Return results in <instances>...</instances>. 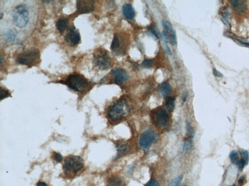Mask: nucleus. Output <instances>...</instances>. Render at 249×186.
<instances>
[{"label":"nucleus","instance_id":"1","mask_svg":"<svg viewBox=\"0 0 249 186\" xmlns=\"http://www.w3.org/2000/svg\"><path fill=\"white\" fill-rule=\"evenodd\" d=\"M84 168V162L81 157L76 156H68L65 159L63 165L64 173L66 175H77Z\"/></svg>","mask_w":249,"mask_h":186},{"label":"nucleus","instance_id":"2","mask_svg":"<svg viewBox=\"0 0 249 186\" xmlns=\"http://www.w3.org/2000/svg\"><path fill=\"white\" fill-rule=\"evenodd\" d=\"M64 84L72 90L76 92H83L87 88L88 81L82 75L74 73L69 75Z\"/></svg>","mask_w":249,"mask_h":186},{"label":"nucleus","instance_id":"3","mask_svg":"<svg viewBox=\"0 0 249 186\" xmlns=\"http://www.w3.org/2000/svg\"><path fill=\"white\" fill-rule=\"evenodd\" d=\"M13 21L16 26L23 28L29 21V11L25 4H21L15 8L12 12Z\"/></svg>","mask_w":249,"mask_h":186},{"label":"nucleus","instance_id":"4","mask_svg":"<svg viewBox=\"0 0 249 186\" xmlns=\"http://www.w3.org/2000/svg\"><path fill=\"white\" fill-rule=\"evenodd\" d=\"M94 65L101 70H106L111 67V60L108 52L103 49H97L93 53Z\"/></svg>","mask_w":249,"mask_h":186},{"label":"nucleus","instance_id":"5","mask_svg":"<svg viewBox=\"0 0 249 186\" xmlns=\"http://www.w3.org/2000/svg\"><path fill=\"white\" fill-rule=\"evenodd\" d=\"M129 112V108L126 100L122 99L118 100L109 109L108 116L112 120H118L122 118Z\"/></svg>","mask_w":249,"mask_h":186},{"label":"nucleus","instance_id":"6","mask_svg":"<svg viewBox=\"0 0 249 186\" xmlns=\"http://www.w3.org/2000/svg\"><path fill=\"white\" fill-rule=\"evenodd\" d=\"M40 56V53L38 50L30 49L19 54L16 58V62L19 64L32 66L38 62Z\"/></svg>","mask_w":249,"mask_h":186},{"label":"nucleus","instance_id":"7","mask_svg":"<svg viewBox=\"0 0 249 186\" xmlns=\"http://www.w3.org/2000/svg\"><path fill=\"white\" fill-rule=\"evenodd\" d=\"M111 49L117 54H123L126 49V43L120 35L115 34L112 40Z\"/></svg>","mask_w":249,"mask_h":186},{"label":"nucleus","instance_id":"8","mask_svg":"<svg viewBox=\"0 0 249 186\" xmlns=\"http://www.w3.org/2000/svg\"><path fill=\"white\" fill-rule=\"evenodd\" d=\"M155 138L156 136L153 131L147 130L142 134L140 138V145L143 149H147L154 141Z\"/></svg>","mask_w":249,"mask_h":186},{"label":"nucleus","instance_id":"9","mask_svg":"<svg viewBox=\"0 0 249 186\" xmlns=\"http://www.w3.org/2000/svg\"><path fill=\"white\" fill-rule=\"evenodd\" d=\"M94 1L92 0H82L76 1L77 12L79 14H87L94 11Z\"/></svg>","mask_w":249,"mask_h":186},{"label":"nucleus","instance_id":"10","mask_svg":"<svg viewBox=\"0 0 249 186\" xmlns=\"http://www.w3.org/2000/svg\"><path fill=\"white\" fill-rule=\"evenodd\" d=\"M65 40L72 46L78 45L80 42V33L75 26H72L65 36Z\"/></svg>","mask_w":249,"mask_h":186},{"label":"nucleus","instance_id":"11","mask_svg":"<svg viewBox=\"0 0 249 186\" xmlns=\"http://www.w3.org/2000/svg\"><path fill=\"white\" fill-rule=\"evenodd\" d=\"M163 26L164 33L167 36V39L169 40L172 45H175L177 43L176 34L170 22L167 21H163Z\"/></svg>","mask_w":249,"mask_h":186},{"label":"nucleus","instance_id":"12","mask_svg":"<svg viewBox=\"0 0 249 186\" xmlns=\"http://www.w3.org/2000/svg\"><path fill=\"white\" fill-rule=\"evenodd\" d=\"M115 82L118 84H123L128 80L129 75L126 70L123 68H116L111 71Z\"/></svg>","mask_w":249,"mask_h":186},{"label":"nucleus","instance_id":"13","mask_svg":"<svg viewBox=\"0 0 249 186\" xmlns=\"http://www.w3.org/2000/svg\"><path fill=\"white\" fill-rule=\"evenodd\" d=\"M156 123L161 127H165L167 124L169 120L168 114L166 110L160 109L156 113L155 117Z\"/></svg>","mask_w":249,"mask_h":186},{"label":"nucleus","instance_id":"14","mask_svg":"<svg viewBox=\"0 0 249 186\" xmlns=\"http://www.w3.org/2000/svg\"><path fill=\"white\" fill-rule=\"evenodd\" d=\"M231 4L234 10L239 14H242L246 10L247 4L245 1L239 0L231 1Z\"/></svg>","mask_w":249,"mask_h":186},{"label":"nucleus","instance_id":"15","mask_svg":"<svg viewBox=\"0 0 249 186\" xmlns=\"http://www.w3.org/2000/svg\"><path fill=\"white\" fill-rule=\"evenodd\" d=\"M158 91L161 96L167 97L171 93V86L168 82H164L159 85L158 88Z\"/></svg>","mask_w":249,"mask_h":186},{"label":"nucleus","instance_id":"16","mask_svg":"<svg viewBox=\"0 0 249 186\" xmlns=\"http://www.w3.org/2000/svg\"><path fill=\"white\" fill-rule=\"evenodd\" d=\"M122 12L124 16L129 19H132L135 16V11L132 4H125L122 7Z\"/></svg>","mask_w":249,"mask_h":186},{"label":"nucleus","instance_id":"17","mask_svg":"<svg viewBox=\"0 0 249 186\" xmlns=\"http://www.w3.org/2000/svg\"><path fill=\"white\" fill-rule=\"evenodd\" d=\"M107 186H125L123 180L117 176H112L108 179Z\"/></svg>","mask_w":249,"mask_h":186},{"label":"nucleus","instance_id":"18","mask_svg":"<svg viewBox=\"0 0 249 186\" xmlns=\"http://www.w3.org/2000/svg\"><path fill=\"white\" fill-rule=\"evenodd\" d=\"M68 23V19H67L64 18L60 19L57 21V24H56L57 29L58 30V31L61 33H62L67 28Z\"/></svg>","mask_w":249,"mask_h":186},{"label":"nucleus","instance_id":"19","mask_svg":"<svg viewBox=\"0 0 249 186\" xmlns=\"http://www.w3.org/2000/svg\"><path fill=\"white\" fill-rule=\"evenodd\" d=\"M17 35V32L16 30H9L4 35V39L7 42H10L15 40Z\"/></svg>","mask_w":249,"mask_h":186},{"label":"nucleus","instance_id":"20","mask_svg":"<svg viewBox=\"0 0 249 186\" xmlns=\"http://www.w3.org/2000/svg\"><path fill=\"white\" fill-rule=\"evenodd\" d=\"M193 147V141L192 139L188 138L187 140H185L184 142L182 151L185 153H187L192 149Z\"/></svg>","mask_w":249,"mask_h":186},{"label":"nucleus","instance_id":"21","mask_svg":"<svg viewBox=\"0 0 249 186\" xmlns=\"http://www.w3.org/2000/svg\"><path fill=\"white\" fill-rule=\"evenodd\" d=\"M175 104V97L171 96V97L168 98L165 103V106H166L167 109L170 112L172 111L174 108Z\"/></svg>","mask_w":249,"mask_h":186},{"label":"nucleus","instance_id":"22","mask_svg":"<svg viewBox=\"0 0 249 186\" xmlns=\"http://www.w3.org/2000/svg\"><path fill=\"white\" fill-rule=\"evenodd\" d=\"M186 131L187 135L189 139H192L193 138L195 135V130H194L192 126H191V124L189 122H186Z\"/></svg>","mask_w":249,"mask_h":186},{"label":"nucleus","instance_id":"23","mask_svg":"<svg viewBox=\"0 0 249 186\" xmlns=\"http://www.w3.org/2000/svg\"><path fill=\"white\" fill-rule=\"evenodd\" d=\"M221 16L222 20L223 22L226 24H228L229 21V12L227 8H225L221 11Z\"/></svg>","mask_w":249,"mask_h":186},{"label":"nucleus","instance_id":"24","mask_svg":"<svg viewBox=\"0 0 249 186\" xmlns=\"http://www.w3.org/2000/svg\"><path fill=\"white\" fill-rule=\"evenodd\" d=\"M240 155H241V160L245 163L246 165L248 164L249 161V153L248 151L245 150H240Z\"/></svg>","mask_w":249,"mask_h":186},{"label":"nucleus","instance_id":"25","mask_svg":"<svg viewBox=\"0 0 249 186\" xmlns=\"http://www.w3.org/2000/svg\"><path fill=\"white\" fill-rule=\"evenodd\" d=\"M161 36L162 39V41H163V46H164L165 50L167 52L168 54L171 55V52L170 49L168 46L167 36H165V33H162Z\"/></svg>","mask_w":249,"mask_h":186},{"label":"nucleus","instance_id":"26","mask_svg":"<svg viewBox=\"0 0 249 186\" xmlns=\"http://www.w3.org/2000/svg\"><path fill=\"white\" fill-rule=\"evenodd\" d=\"M229 158L233 163L236 164L237 162L239 161L238 152L236 150L231 152L229 155Z\"/></svg>","mask_w":249,"mask_h":186},{"label":"nucleus","instance_id":"27","mask_svg":"<svg viewBox=\"0 0 249 186\" xmlns=\"http://www.w3.org/2000/svg\"><path fill=\"white\" fill-rule=\"evenodd\" d=\"M182 179H183V176H179L178 177H176L174 179L172 180L170 182V184H169V186H180Z\"/></svg>","mask_w":249,"mask_h":186},{"label":"nucleus","instance_id":"28","mask_svg":"<svg viewBox=\"0 0 249 186\" xmlns=\"http://www.w3.org/2000/svg\"><path fill=\"white\" fill-rule=\"evenodd\" d=\"M154 61L153 60L150 59H145L143 62H142V66L145 68L150 69L153 67V66Z\"/></svg>","mask_w":249,"mask_h":186},{"label":"nucleus","instance_id":"29","mask_svg":"<svg viewBox=\"0 0 249 186\" xmlns=\"http://www.w3.org/2000/svg\"><path fill=\"white\" fill-rule=\"evenodd\" d=\"M0 97L1 100H3V99L7 98L8 96H10V93L8 90H6L5 89L1 87V92H0Z\"/></svg>","mask_w":249,"mask_h":186},{"label":"nucleus","instance_id":"30","mask_svg":"<svg viewBox=\"0 0 249 186\" xmlns=\"http://www.w3.org/2000/svg\"><path fill=\"white\" fill-rule=\"evenodd\" d=\"M149 32L157 39L159 38V32L157 31V30L156 29V27L154 26H151L150 27L149 29Z\"/></svg>","mask_w":249,"mask_h":186},{"label":"nucleus","instance_id":"31","mask_svg":"<svg viewBox=\"0 0 249 186\" xmlns=\"http://www.w3.org/2000/svg\"><path fill=\"white\" fill-rule=\"evenodd\" d=\"M117 148L118 151L119 152V154L121 155L126 151L128 149V146L126 144H125L123 145H119Z\"/></svg>","mask_w":249,"mask_h":186},{"label":"nucleus","instance_id":"32","mask_svg":"<svg viewBox=\"0 0 249 186\" xmlns=\"http://www.w3.org/2000/svg\"><path fill=\"white\" fill-rule=\"evenodd\" d=\"M53 159L57 162H61L62 160V156L60 153L55 152L53 155Z\"/></svg>","mask_w":249,"mask_h":186},{"label":"nucleus","instance_id":"33","mask_svg":"<svg viewBox=\"0 0 249 186\" xmlns=\"http://www.w3.org/2000/svg\"><path fill=\"white\" fill-rule=\"evenodd\" d=\"M145 186H160V185L155 180H151L146 184Z\"/></svg>","mask_w":249,"mask_h":186},{"label":"nucleus","instance_id":"34","mask_svg":"<svg viewBox=\"0 0 249 186\" xmlns=\"http://www.w3.org/2000/svg\"><path fill=\"white\" fill-rule=\"evenodd\" d=\"M213 74L215 76H216V77H219V78H221V77H223V75L222 74V73H221V72L218 71L215 68H213Z\"/></svg>","mask_w":249,"mask_h":186},{"label":"nucleus","instance_id":"35","mask_svg":"<svg viewBox=\"0 0 249 186\" xmlns=\"http://www.w3.org/2000/svg\"><path fill=\"white\" fill-rule=\"evenodd\" d=\"M244 181H245V177L244 176H242V177H240L239 179V183L240 185H242L244 183Z\"/></svg>","mask_w":249,"mask_h":186},{"label":"nucleus","instance_id":"36","mask_svg":"<svg viewBox=\"0 0 249 186\" xmlns=\"http://www.w3.org/2000/svg\"><path fill=\"white\" fill-rule=\"evenodd\" d=\"M188 93H184L182 96V101L183 102H186V100H187V98H188Z\"/></svg>","mask_w":249,"mask_h":186},{"label":"nucleus","instance_id":"37","mask_svg":"<svg viewBox=\"0 0 249 186\" xmlns=\"http://www.w3.org/2000/svg\"><path fill=\"white\" fill-rule=\"evenodd\" d=\"M37 186H47V185L43 182H39L37 184Z\"/></svg>","mask_w":249,"mask_h":186},{"label":"nucleus","instance_id":"38","mask_svg":"<svg viewBox=\"0 0 249 186\" xmlns=\"http://www.w3.org/2000/svg\"><path fill=\"white\" fill-rule=\"evenodd\" d=\"M135 167V166L133 165V166H132V167H130V168H129V169L128 170V173H130L131 171L133 170V168Z\"/></svg>","mask_w":249,"mask_h":186},{"label":"nucleus","instance_id":"39","mask_svg":"<svg viewBox=\"0 0 249 186\" xmlns=\"http://www.w3.org/2000/svg\"><path fill=\"white\" fill-rule=\"evenodd\" d=\"M236 186V185H230V186Z\"/></svg>","mask_w":249,"mask_h":186},{"label":"nucleus","instance_id":"40","mask_svg":"<svg viewBox=\"0 0 249 186\" xmlns=\"http://www.w3.org/2000/svg\"><path fill=\"white\" fill-rule=\"evenodd\" d=\"M186 186V185H183V186Z\"/></svg>","mask_w":249,"mask_h":186}]
</instances>
